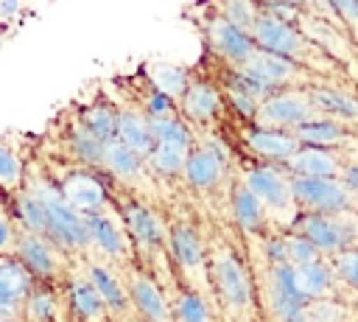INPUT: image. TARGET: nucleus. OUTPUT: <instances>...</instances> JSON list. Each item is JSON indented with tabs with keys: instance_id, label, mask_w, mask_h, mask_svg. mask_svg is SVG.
Segmentation results:
<instances>
[{
	"instance_id": "33",
	"label": "nucleus",
	"mask_w": 358,
	"mask_h": 322,
	"mask_svg": "<svg viewBox=\"0 0 358 322\" xmlns=\"http://www.w3.org/2000/svg\"><path fill=\"white\" fill-rule=\"evenodd\" d=\"M67 143H70L73 154H76L81 162H87V165H103V146H106V143L98 140L84 123H76V126L70 129Z\"/></svg>"
},
{
	"instance_id": "36",
	"label": "nucleus",
	"mask_w": 358,
	"mask_h": 322,
	"mask_svg": "<svg viewBox=\"0 0 358 322\" xmlns=\"http://www.w3.org/2000/svg\"><path fill=\"white\" fill-rule=\"evenodd\" d=\"M185 157H187V151H182V148H176V146L154 143V148L148 151L145 162H148L157 174H162V176H176V174H182V168H185Z\"/></svg>"
},
{
	"instance_id": "14",
	"label": "nucleus",
	"mask_w": 358,
	"mask_h": 322,
	"mask_svg": "<svg viewBox=\"0 0 358 322\" xmlns=\"http://www.w3.org/2000/svg\"><path fill=\"white\" fill-rule=\"evenodd\" d=\"M120 216H123V227L126 232L134 238V244L140 249H157L162 244V227L157 221V216L143 204V202H134V199H126L120 204Z\"/></svg>"
},
{
	"instance_id": "44",
	"label": "nucleus",
	"mask_w": 358,
	"mask_h": 322,
	"mask_svg": "<svg viewBox=\"0 0 358 322\" xmlns=\"http://www.w3.org/2000/svg\"><path fill=\"white\" fill-rule=\"evenodd\" d=\"M255 6H257V11H268L288 22H294L299 14V3H294V0H255Z\"/></svg>"
},
{
	"instance_id": "21",
	"label": "nucleus",
	"mask_w": 358,
	"mask_h": 322,
	"mask_svg": "<svg viewBox=\"0 0 358 322\" xmlns=\"http://www.w3.org/2000/svg\"><path fill=\"white\" fill-rule=\"evenodd\" d=\"M87 227H90V238L92 244L106 255V258H123L126 255V238H123V230L103 213H87Z\"/></svg>"
},
{
	"instance_id": "47",
	"label": "nucleus",
	"mask_w": 358,
	"mask_h": 322,
	"mask_svg": "<svg viewBox=\"0 0 358 322\" xmlns=\"http://www.w3.org/2000/svg\"><path fill=\"white\" fill-rule=\"evenodd\" d=\"M336 14H341L347 22L358 25V0H324Z\"/></svg>"
},
{
	"instance_id": "19",
	"label": "nucleus",
	"mask_w": 358,
	"mask_h": 322,
	"mask_svg": "<svg viewBox=\"0 0 358 322\" xmlns=\"http://www.w3.org/2000/svg\"><path fill=\"white\" fill-rule=\"evenodd\" d=\"M36 280L31 277V272L17 260V255H0V300L11 308V314L25 302L31 286Z\"/></svg>"
},
{
	"instance_id": "32",
	"label": "nucleus",
	"mask_w": 358,
	"mask_h": 322,
	"mask_svg": "<svg viewBox=\"0 0 358 322\" xmlns=\"http://www.w3.org/2000/svg\"><path fill=\"white\" fill-rule=\"evenodd\" d=\"M81 123H84L98 140H103V143L115 140V134H117V112H115L109 104H101V101H95L92 106H87V109L81 112Z\"/></svg>"
},
{
	"instance_id": "43",
	"label": "nucleus",
	"mask_w": 358,
	"mask_h": 322,
	"mask_svg": "<svg viewBox=\"0 0 358 322\" xmlns=\"http://www.w3.org/2000/svg\"><path fill=\"white\" fill-rule=\"evenodd\" d=\"M143 106H145V115H148V118H165V115H176V98H171V95H165V92H159V90L148 92Z\"/></svg>"
},
{
	"instance_id": "27",
	"label": "nucleus",
	"mask_w": 358,
	"mask_h": 322,
	"mask_svg": "<svg viewBox=\"0 0 358 322\" xmlns=\"http://www.w3.org/2000/svg\"><path fill=\"white\" fill-rule=\"evenodd\" d=\"M14 213H17V221L25 227V232L48 235V213H45V204L34 188L20 190L14 196Z\"/></svg>"
},
{
	"instance_id": "30",
	"label": "nucleus",
	"mask_w": 358,
	"mask_h": 322,
	"mask_svg": "<svg viewBox=\"0 0 358 322\" xmlns=\"http://www.w3.org/2000/svg\"><path fill=\"white\" fill-rule=\"evenodd\" d=\"M294 269H296V288L305 300L322 297L333 283V269L322 260H310V263H302V266H294Z\"/></svg>"
},
{
	"instance_id": "37",
	"label": "nucleus",
	"mask_w": 358,
	"mask_h": 322,
	"mask_svg": "<svg viewBox=\"0 0 358 322\" xmlns=\"http://www.w3.org/2000/svg\"><path fill=\"white\" fill-rule=\"evenodd\" d=\"M173 319L176 322H207L210 314H207V302L201 300L199 291H179L176 302H173Z\"/></svg>"
},
{
	"instance_id": "15",
	"label": "nucleus",
	"mask_w": 358,
	"mask_h": 322,
	"mask_svg": "<svg viewBox=\"0 0 358 322\" xmlns=\"http://www.w3.org/2000/svg\"><path fill=\"white\" fill-rule=\"evenodd\" d=\"M246 146L263 157V160H280L285 162L296 148H299V140L294 132L288 129H271V126H252L246 134Z\"/></svg>"
},
{
	"instance_id": "7",
	"label": "nucleus",
	"mask_w": 358,
	"mask_h": 322,
	"mask_svg": "<svg viewBox=\"0 0 358 322\" xmlns=\"http://www.w3.org/2000/svg\"><path fill=\"white\" fill-rule=\"evenodd\" d=\"M271 308L280 322H305V297L296 288V269L291 263L271 266Z\"/></svg>"
},
{
	"instance_id": "2",
	"label": "nucleus",
	"mask_w": 358,
	"mask_h": 322,
	"mask_svg": "<svg viewBox=\"0 0 358 322\" xmlns=\"http://www.w3.org/2000/svg\"><path fill=\"white\" fill-rule=\"evenodd\" d=\"M291 196L299 207L313 213H341L350 207V190L336 176H291Z\"/></svg>"
},
{
	"instance_id": "8",
	"label": "nucleus",
	"mask_w": 358,
	"mask_h": 322,
	"mask_svg": "<svg viewBox=\"0 0 358 322\" xmlns=\"http://www.w3.org/2000/svg\"><path fill=\"white\" fill-rule=\"evenodd\" d=\"M207 39H210L213 50L218 56H224L235 67H241L243 62H249V56L257 50L252 34L243 31V28H238V25H232L224 14H218V17H213L207 22Z\"/></svg>"
},
{
	"instance_id": "49",
	"label": "nucleus",
	"mask_w": 358,
	"mask_h": 322,
	"mask_svg": "<svg viewBox=\"0 0 358 322\" xmlns=\"http://www.w3.org/2000/svg\"><path fill=\"white\" fill-rule=\"evenodd\" d=\"M11 241H17V238H14V227H11V221H6V218L0 216V249L11 246Z\"/></svg>"
},
{
	"instance_id": "24",
	"label": "nucleus",
	"mask_w": 358,
	"mask_h": 322,
	"mask_svg": "<svg viewBox=\"0 0 358 322\" xmlns=\"http://www.w3.org/2000/svg\"><path fill=\"white\" fill-rule=\"evenodd\" d=\"M308 101L316 112L330 115V118H341V120H358V101L341 90H330V87H313L308 90Z\"/></svg>"
},
{
	"instance_id": "29",
	"label": "nucleus",
	"mask_w": 358,
	"mask_h": 322,
	"mask_svg": "<svg viewBox=\"0 0 358 322\" xmlns=\"http://www.w3.org/2000/svg\"><path fill=\"white\" fill-rule=\"evenodd\" d=\"M67 300H70V308L76 316L81 319H98L101 311H103V300L101 294L95 291V286L81 277H70V286H67Z\"/></svg>"
},
{
	"instance_id": "39",
	"label": "nucleus",
	"mask_w": 358,
	"mask_h": 322,
	"mask_svg": "<svg viewBox=\"0 0 358 322\" xmlns=\"http://www.w3.org/2000/svg\"><path fill=\"white\" fill-rule=\"evenodd\" d=\"M285 252H288V263L291 266H302V263L319 260V249L305 235H299V232L285 235Z\"/></svg>"
},
{
	"instance_id": "31",
	"label": "nucleus",
	"mask_w": 358,
	"mask_h": 322,
	"mask_svg": "<svg viewBox=\"0 0 358 322\" xmlns=\"http://www.w3.org/2000/svg\"><path fill=\"white\" fill-rule=\"evenodd\" d=\"M148 126H151V134H154V143H168V146H176L182 151H190V129L187 123L179 118V115H165V118H148Z\"/></svg>"
},
{
	"instance_id": "23",
	"label": "nucleus",
	"mask_w": 358,
	"mask_h": 322,
	"mask_svg": "<svg viewBox=\"0 0 358 322\" xmlns=\"http://www.w3.org/2000/svg\"><path fill=\"white\" fill-rule=\"evenodd\" d=\"M294 134H296L299 146H319V148L338 146L350 137L347 129L338 120H330V118H308L305 123H299L294 129Z\"/></svg>"
},
{
	"instance_id": "53",
	"label": "nucleus",
	"mask_w": 358,
	"mask_h": 322,
	"mask_svg": "<svg viewBox=\"0 0 358 322\" xmlns=\"http://www.w3.org/2000/svg\"><path fill=\"white\" fill-rule=\"evenodd\" d=\"M294 3H310V0H294Z\"/></svg>"
},
{
	"instance_id": "18",
	"label": "nucleus",
	"mask_w": 358,
	"mask_h": 322,
	"mask_svg": "<svg viewBox=\"0 0 358 322\" xmlns=\"http://www.w3.org/2000/svg\"><path fill=\"white\" fill-rule=\"evenodd\" d=\"M285 168L291 171V176H338L341 174L338 157H333L327 148H319V146H299L285 160Z\"/></svg>"
},
{
	"instance_id": "25",
	"label": "nucleus",
	"mask_w": 358,
	"mask_h": 322,
	"mask_svg": "<svg viewBox=\"0 0 358 322\" xmlns=\"http://www.w3.org/2000/svg\"><path fill=\"white\" fill-rule=\"evenodd\" d=\"M103 168L109 174H115L117 179L129 182V179H137L140 171H143V157L137 151H131L123 140H109L103 146Z\"/></svg>"
},
{
	"instance_id": "1",
	"label": "nucleus",
	"mask_w": 358,
	"mask_h": 322,
	"mask_svg": "<svg viewBox=\"0 0 358 322\" xmlns=\"http://www.w3.org/2000/svg\"><path fill=\"white\" fill-rule=\"evenodd\" d=\"M34 190L39 193V199L45 204V213H48V235L45 238L53 246H62V249H84V246L92 244L84 213H78L62 196V190H56L50 182H39V185H34Z\"/></svg>"
},
{
	"instance_id": "4",
	"label": "nucleus",
	"mask_w": 358,
	"mask_h": 322,
	"mask_svg": "<svg viewBox=\"0 0 358 322\" xmlns=\"http://www.w3.org/2000/svg\"><path fill=\"white\" fill-rule=\"evenodd\" d=\"M294 232L305 235L319 252H327V255H336V252L347 249L350 241H352V227L350 224L338 221L330 213H313V210H302L294 218Z\"/></svg>"
},
{
	"instance_id": "3",
	"label": "nucleus",
	"mask_w": 358,
	"mask_h": 322,
	"mask_svg": "<svg viewBox=\"0 0 358 322\" xmlns=\"http://www.w3.org/2000/svg\"><path fill=\"white\" fill-rule=\"evenodd\" d=\"M210 274L215 283V291L221 297V302L232 311H243L252 300V288H249V274L243 269V263L235 258V252L229 249H218L210 260Z\"/></svg>"
},
{
	"instance_id": "42",
	"label": "nucleus",
	"mask_w": 358,
	"mask_h": 322,
	"mask_svg": "<svg viewBox=\"0 0 358 322\" xmlns=\"http://www.w3.org/2000/svg\"><path fill=\"white\" fill-rule=\"evenodd\" d=\"M20 179H22V162H20V157L8 146H0V182L17 188Z\"/></svg>"
},
{
	"instance_id": "52",
	"label": "nucleus",
	"mask_w": 358,
	"mask_h": 322,
	"mask_svg": "<svg viewBox=\"0 0 358 322\" xmlns=\"http://www.w3.org/2000/svg\"><path fill=\"white\" fill-rule=\"evenodd\" d=\"M0 322H14L11 316H6V314H0Z\"/></svg>"
},
{
	"instance_id": "10",
	"label": "nucleus",
	"mask_w": 358,
	"mask_h": 322,
	"mask_svg": "<svg viewBox=\"0 0 358 322\" xmlns=\"http://www.w3.org/2000/svg\"><path fill=\"white\" fill-rule=\"evenodd\" d=\"M56 246L45 238V235H34V232H22L17 241H14V255L17 260L31 272V277L36 283H45L50 280L56 272H59V258L53 252Z\"/></svg>"
},
{
	"instance_id": "45",
	"label": "nucleus",
	"mask_w": 358,
	"mask_h": 322,
	"mask_svg": "<svg viewBox=\"0 0 358 322\" xmlns=\"http://www.w3.org/2000/svg\"><path fill=\"white\" fill-rule=\"evenodd\" d=\"M227 98H229V104L235 106V112H238L241 118L255 120L257 106H260V101H257V98H252L249 92H241V90H229V87H227Z\"/></svg>"
},
{
	"instance_id": "13",
	"label": "nucleus",
	"mask_w": 358,
	"mask_h": 322,
	"mask_svg": "<svg viewBox=\"0 0 358 322\" xmlns=\"http://www.w3.org/2000/svg\"><path fill=\"white\" fill-rule=\"evenodd\" d=\"M224 165H227V160L221 154H215L210 146H196L187 151L182 174L187 179V185H193L196 190H210L221 182Z\"/></svg>"
},
{
	"instance_id": "51",
	"label": "nucleus",
	"mask_w": 358,
	"mask_h": 322,
	"mask_svg": "<svg viewBox=\"0 0 358 322\" xmlns=\"http://www.w3.org/2000/svg\"><path fill=\"white\" fill-rule=\"evenodd\" d=\"M0 314H6V316H11V308H8V305H6L3 300H0Z\"/></svg>"
},
{
	"instance_id": "38",
	"label": "nucleus",
	"mask_w": 358,
	"mask_h": 322,
	"mask_svg": "<svg viewBox=\"0 0 358 322\" xmlns=\"http://www.w3.org/2000/svg\"><path fill=\"white\" fill-rule=\"evenodd\" d=\"M224 17L232 25H238V28L252 34V25H255V17H257V6H255V0H224Z\"/></svg>"
},
{
	"instance_id": "40",
	"label": "nucleus",
	"mask_w": 358,
	"mask_h": 322,
	"mask_svg": "<svg viewBox=\"0 0 358 322\" xmlns=\"http://www.w3.org/2000/svg\"><path fill=\"white\" fill-rule=\"evenodd\" d=\"M341 319H344V311L333 300L316 297L305 302V322H341Z\"/></svg>"
},
{
	"instance_id": "6",
	"label": "nucleus",
	"mask_w": 358,
	"mask_h": 322,
	"mask_svg": "<svg viewBox=\"0 0 358 322\" xmlns=\"http://www.w3.org/2000/svg\"><path fill=\"white\" fill-rule=\"evenodd\" d=\"M252 39L260 50H268V53H277L294 62L302 56V36L294 28V22L280 20L268 11H257L255 25H252Z\"/></svg>"
},
{
	"instance_id": "20",
	"label": "nucleus",
	"mask_w": 358,
	"mask_h": 322,
	"mask_svg": "<svg viewBox=\"0 0 358 322\" xmlns=\"http://www.w3.org/2000/svg\"><path fill=\"white\" fill-rule=\"evenodd\" d=\"M168 246H171V255L173 260L190 274V272H199L204 266V246H201V238L199 232L190 227V224H173L168 230Z\"/></svg>"
},
{
	"instance_id": "48",
	"label": "nucleus",
	"mask_w": 358,
	"mask_h": 322,
	"mask_svg": "<svg viewBox=\"0 0 358 322\" xmlns=\"http://www.w3.org/2000/svg\"><path fill=\"white\" fill-rule=\"evenodd\" d=\"M338 179H341V185H344L350 193H358V162L344 165L341 174H338Z\"/></svg>"
},
{
	"instance_id": "35",
	"label": "nucleus",
	"mask_w": 358,
	"mask_h": 322,
	"mask_svg": "<svg viewBox=\"0 0 358 322\" xmlns=\"http://www.w3.org/2000/svg\"><path fill=\"white\" fill-rule=\"evenodd\" d=\"M151 84L171 98H182V92L190 84V76L185 67H176V64H154L151 67Z\"/></svg>"
},
{
	"instance_id": "9",
	"label": "nucleus",
	"mask_w": 358,
	"mask_h": 322,
	"mask_svg": "<svg viewBox=\"0 0 358 322\" xmlns=\"http://www.w3.org/2000/svg\"><path fill=\"white\" fill-rule=\"evenodd\" d=\"M62 196L78 210V213H98V210H103L106 207V199H109V193H106V185L92 174V171H84V168H78V171H70L64 179H62Z\"/></svg>"
},
{
	"instance_id": "17",
	"label": "nucleus",
	"mask_w": 358,
	"mask_h": 322,
	"mask_svg": "<svg viewBox=\"0 0 358 322\" xmlns=\"http://www.w3.org/2000/svg\"><path fill=\"white\" fill-rule=\"evenodd\" d=\"M179 106H182L185 118H190L196 123H210L221 106V92L204 78H190L187 90L179 98Z\"/></svg>"
},
{
	"instance_id": "5",
	"label": "nucleus",
	"mask_w": 358,
	"mask_h": 322,
	"mask_svg": "<svg viewBox=\"0 0 358 322\" xmlns=\"http://www.w3.org/2000/svg\"><path fill=\"white\" fill-rule=\"evenodd\" d=\"M313 118V106L308 101V92H274L260 101L257 106V126H271V129H288L294 132L299 123Z\"/></svg>"
},
{
	"instance_id": "12",
	"label": "nucleus",
	"mask_w": 358,
	"mask_h": 322,
	"mask_svg": "<svg viewBox=\"0 0 358 322\" xmlns=\"http://www.w3.org/2000/svg\"><path fill=\"white\" fill-rule=\"evenodd\" d=\"M249 76H255L263 87H268L271 92H280L294 76H296V64L294 59H285V56H277V53H268V50H255L249 56V62L241 64Z\"/></svg>"
},
{
	"instance_id": "28",
	"label": "nucleus",
	"mask_w": 358,
	"mask_h": 322,
	"mask_svg": "<svg viewBox=\"0 0 358 322\" xmlns=\"http://www.w3.org/2000/svg\"><path fill=\"white\" fill-rule=\"evenodd\" d=\"M87 277H90V283L95 286V291L101 294V300H103L106 308H112V311H117V314L126 311V305H129V294L123 291V286L117 283V277H115L103 263H90Z\"/></svg>"
},
{
	"instance_id": "22",
	"label": "nucleus",
	"mask_w": 358,
	"mask_h": 322,
	"mask_svg": "<svg viewBox=\"0 0 358 322\" xmlns=\"http://www.w3.org/2000/svg\"><path fill=\"white\" fill-rule=\"evenodd\" d=\"M117 140H123L131 151H137L143 160L148 157V151L154 148V134H151V126H148V118L140 115V112H117Z\"/></svg>"
},
{
	"instance_id": "46",
	"label": "nucleus",
	"mask_w": 358,
	"mask_h": 322,
	"mask_svg": "<svg viewBox=\"0 0 358 322\" xmlns=\"http://www.w3.org/2000/svg\"><path fill=\"white\" fill-rule=\"evenodd\" d=\"M263 249H266V258H268V263H271V266H274V263H288L285 235H268V238H266V244H263Z\"/></svg>"
},
{
	"instance_id": "11",
	"label": "nucleus",
	"mask_w": 358,
	"mask_h": 322,
	"mask_svg": "<svg viewBox=\"0 0 358 322\" xmlns=\"http://www.w3.org/2000/svg\"><path fill=\"white\" fill-rule=\"evenodd\" d=\"M246 185H249V190L263 202V204H268V207H274V210H282V207H288L291 202H294V196H291V182L277 171V168H271V165H252L249 171H246V179H243Z\"/></svg>"
},
{
	"instance_id": "41",
	"label": "nucleus",
	"mask_w": 358,
	"mask_h": 322,
	"mask_svg": "<svg viewBox=\"0 0 358 322\" xmlns=\"http://www.w3.org/2000/svg\"><path fill=\"white\" fill-rule=\"evenodd\" d=\"M333 272H336V277H338L341 283L358 288V249L347 246V249L336 252V255H333Z\"/></svg>"
},
{
	"instance_id": "26",
	"label": "nucleus",
	"mask_w": 358,
	"mask_h": 322,
	"mask_svg": "<svg viewBox=\"0 0 358 322\" xmlns=\"http://www.w3.org/2000/svg\"><path fill=\"white\" fill-rule=\"evenodd\" d=\"M232 216L243 232H257L263 227V202L249 190L246 182L232 188Z\"/></svg>"
},
{
	"instance_id": "50",
	"label": "nucleus",
	"mask_w": 358,
	"mask_h": 322,
	"mask_svg": "<svg viewBox=\"0 0 358 322\" xmlns=\"http://www.w3.org/2000/svg\"><path fill=\"white\" fill-rule=\"evenodd\" d=\"M17 6H20L17 0H3V3H0V17H11V14L17 11Z\"/></svg>"
},
{
	"instance_id": "16",
	"label": "nucleus",
	"mask_w": 358,
	"mask_h": 322,
	"mask_svg": "<svg viewBox=\"0 0 358 322\" xmlns=\"http://www.w3.org/2000/svg\"><path fill=\"white\" fill-rule=\"evenodd\" d=\"M129 300L134 302V308L140 311V316L145 322H168L165 297H162L159 286L148 274L131 272V277H129Z\"/></svg>"
},
{
	"instance_id": "34",
	"label": "nucleus",
	"mask_w": 358,
	"mask_h": 322,
	"mask_svg": "<svg viewBox=\"0 0 358 322\" xmlns=\"http://www.w3.org/2000/svg\"><path fill=\"white\" fill-rule=\"evenodd\" d=\"M22 311L28 316V322H50L53 314H56V297L53 291L45 286V283H34L25 302H22Z\"/></svg>"
}]
</instances>
